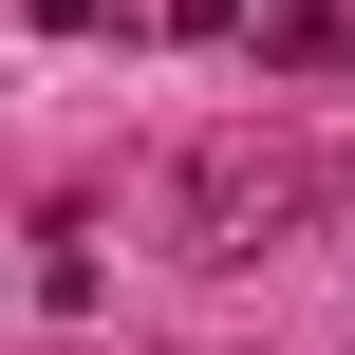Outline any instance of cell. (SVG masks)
Segmentation results:
<instances>
[{
    "instance_id": "4",
    "label": "cell",
    "mask_w": 355,
    "mask_h": 355,
    "mask_svg": "<svg viewBox=\"0 0 355 355\" xmlns=\"http://www.w3.org/2000/svg\"><path fill=\"white\" fill-rule=\"evenodd\" d=\"M19 19H37V37H94V19H112V0H19Z\"/></svg>"
},
{
    "instance_id": "1",
    "label": "cell",
    "mask_w": 355,
    "mask_h": 355,
    "mask_svg": "<svg viewBox=\"0 0 355 355\" xmlns=\"http://www.w3.org/2000/svg\"><path fill=\"white\" fill-rule=\"evenodd\" d=\"M168 225H187V262H262V243L300 225V150H262V131H206V150L168 168Z\"/></svg>"
},
{
    "instance_id": "2",
    "label": "cell",
    "mask_w": 355,
    "mask_h": 355,
    "mask_svg": "<svg viewBox=\"0 0 355 355\" xmlns=\"http://www.w3.org/2000/svg\"><path fill=\"white\" fill-rule=\"evenodd\" d=\"M262 56H281V75H355V19H337V0H281Z\"/></svg>"
},
{
    "instance_id": "3",
    "label": "cell",
    "mask_w": 355,
    "mask_h": 355,
    "mask_svg": "<svg viewBox=\"0 0 355 355\" xmlns=\"http://www.w3.org/2000/svg\"><path fill=\"white\" fill-rule=\"evenodd\" d=\"M168 37H243V0H168Z\"/></svg>"
}]
</instances>
